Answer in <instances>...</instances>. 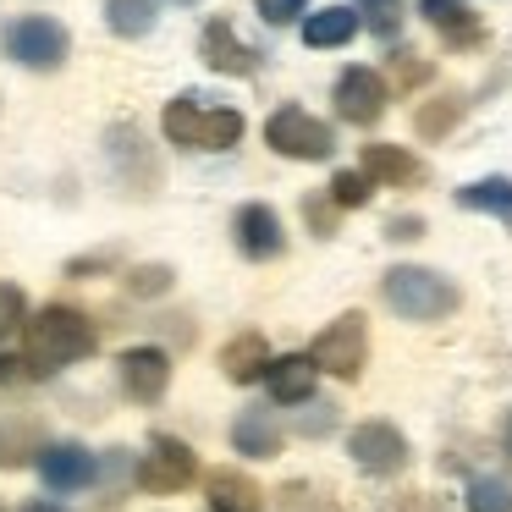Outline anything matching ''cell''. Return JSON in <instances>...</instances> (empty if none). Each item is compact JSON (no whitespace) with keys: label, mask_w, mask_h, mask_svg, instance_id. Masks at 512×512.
<instances>
[{"label":"cell","mask_w":512,"mask_h":512,"mask_svg":"<svg viewBox=\"0 0 512 512\" xmlns=\"http://www.w3.org/2000/svg\"><path fill=\"white\" fill-rule=\"evenodd\" d=\"M23 512H67V507H61V501H45V496H39V501H28Z\"/></svg>","instance_id":"39"},{"label":"cell","mask_w":512,"mask_h":512,"mask_svg":"<svg viewBox=\"0 0 512 512\" xmlns=\"http://www.w3.org/2000/svg\"><path fill=\"white\" fill-rule=\"evenodd\" d=\"M309 358L320 364V375H336V380H358L364 375V358H369V320L358 309L336 314L320 336H314Z\"/></svg>","instance_id":"5"},{"label":"cell","mask_w":512,"mask_h":512,"mask_svg":"<svg viewBox=\"0 0 512 512\" xmlns=\"http://www.w3.org/2000/svg\"><path fill=\"white\" fill-rule=\"evenodd\" d=\"M358 28L364 23H358L353 6H320V12L303 17V45L309 50H336V45H347Z\"/></svg>","instance_id":"20"},{"label":"cell","mask_w":512,"mask_h":512,"mask_svg":"<svg viewBox=\"0 0 512 512\" xmlns=\"http://www.w3.org/2000/svg\"><path fill=\"white\" fill-rule=\"evenodd\" d=\"M336 215H342V210H336V199H303V221H309L320 237L336 232Z\"/></svg>","instance_id":"32"},{"label":"cell","mask_w":512,"mask_h":512,"mask_svg":"<svg viewBox=\"0 0 512 512\" xmlns=\"http://www.w3.org/2000/svg\"><path fill=\"white\" fill-rule=\"evenodd\" d=\"M105 265H116V254H83V259H72V265H67V276L78 281V276H94V270H105Z\"/></svg>","instance_id":"38"},{"label":"cell","mask_w":512,"mask_h":512,"mask_svg":"<svg viewBox=\"0 0 512 512\" xmlns=\"http://www.w3.org/2000/svg\"><path fill=\"white\" fill-rule=\"evenodd\" d=\"M468 512H512V485L496 474L468 479Z\"/></svg>","instance_id":"26"},{"label":"cell","mask_w":512,"mask_h":512,"mask_svg":"<svg viewBox=\"0 0 512 512\" xmlns=\"http://www.w3.org/2000/svg\"><path fill=\"white\" fill-rule=\"evenodd\" d=\"M265 144L276 149V155H287V160H331L336 133L320 122V116L303 111V105H281V111L265 122Z\"/></svg>","instance_id":"7"},{"label":"cell","mask_w":512,"mask_h":512,"mask_svg":"<svg viewBox=\"0 0 512 512\" xmlns=\"http://www.w3.org/2000/svg\"><path fill=\"white\" fill-rule=\"evenodd\" d=\"M199 479V452L177 435H149L144 457H138V490L149 496H177Z\"/></svg>","instance_id":"6"},{"label":"cell","mask_w":512,"mask_h":512,"mask_svg":"<svg viewBox=\"0 0 512 512\" xmlns=\"http://www.w3.org/2000/svg\"><path fill=\"white\" fill-rule=\"evenodd\" d=\"M380 298H386L391 314L402 320H446L457 309V287L441 276V270H424V265H391L380 276Z\"/></svg>","instance_id":"3"},{"label":"cell","mask_w":512,"mask_h":512,"mask_svg":"<svg viewBox=\"0 0 512 512\" xmlns=\"http://www.w3.org/2000/svg\"><path fill=\"white\" fill-rule=\"evenodd\" d=\"M116 380H122V397L138 402V408H155L171 386V358L160 347H127L116 358Z\"/></svg>","instance_id":"9"},{"label":"cell","mask_w":512,"mask_h":512,"mask_svg":"<svg viewBox=\"0 0 512 512\" xmlns=\"http://www.w3.org/2000/svg\"><path fill=\"white\" fill-rule=\"evenodd\" d=\"M199 56H204V67H210V72H226V78H254V72H259V50L237 39L232 17H210V23H204Z\"/></svg>","instance_id":"13"},{"label":"cell","mask_w":512,"mask_h":512,"mask_svg":"<svg viewBox=\"0 0 512 512\" xmlns=\"http://www.w3.org/2000/svg\"><path fill=\"white\" fill-rule=\"evenodd\" d=\"M127 479L138 485V463H133V452H127V446L105 452V457H100V485H105V490H122Z\"/></svg>","instance_id":"29"},{"label":"cell","mask_w":512,"mask_h":512,"mask_svg":"<svg viewBox=\"0 0 512 512\" xmlns=\"http://www.w3.org/2000/svg\"><path fill=\"white\" fill-rule=\"evenodd\" d=\"M391 78L408 89V83H424L430 78V61H419V56H391Z\"/></svg>","instance_id":"34"},{"label":"cell","mask_w":512,"mask_h":512,"mask_svg":"<svg viewBox=\"0 0 512 512\" xmlns=\"http://www.w3.org/2000/svg\"><path fill=\"white\" fill-rule=\"evenodd\" d=\"M501 452L512 457V413H507V424H501Z\"/></svg>","instance_id":"40"},{"label":"cell","mask_w":512,"mask_h":512,"mask_svg":"<svg viewBox=\"0 0 512 512\" xmlns=\"http://www.w3.org/2000/svg\"><path fill=\"white\" fill-rule=\"evenodd\" d=\"M419 12L430 17L435 28H441V23H452V17L463 12V0H419Z\"/></svg>","instance_id":"37"},{"label":"cell","mask_w":512,"mask_h":512,"mask_svg":"<svg viewBox=\"0 0 512 512\" xmlns=\"http://www.w3.org/2000/svg\"><path fill=\"white\" fill-rule=\"evenodd\" d=\"M171 6H199V0H171Z\"/></svg>","instance_id":"41"},{"label":"cell","mask_w":512,"mask_h":512,"mask_svg":"<svg viewBox=\"0 0 512 512\" xmlns=\"http://www.w3.org/2000/svg\"><path fill=\"white\" fill-rule=\"evenodd\" d=\"M23 331H28V353L23 358L39 369V375H56V369L78 364V358H89L94 347H100L89 314H78L72 303H45Z\"/></svg>","instance_id":"1"},{"label":"cell","mask_w":512,"mask_h":512,"mask_svg":"<svg viewBox=\"0 0 512 512\" xmlns=\"http://www.w3.org/2000/svg\"><path fill=\"white\" fill-rule=\"evenodd\" d=\"M419 232H424L419 215H391V221H386V237H391V243H413Z\"/></svg>","instance_id":"35"},{"label":"cell","mask_w":512,"mask_h":512,"mask_svg":"<svg viewBox=\"0 0 512 512\" xmlns=\"http://www.w3.org/2000/svg\"><path fill=\"white\" fill-rule=\"evenodd\" d=\"M358 171H364L369 182H386V188H419L424 182V166L397 144H369L364 160H358Z\"/></svg>","instance_id":"17"},{"label":"cell","mask_w":512,"mask_h":512,"mask_svg":"<svg viewBox=\"0 0 512 512\" xmlns=\"http://www.w3.org/2000/svg\"><path fill=\"white\" fill-rule=\"evenodd\" d=\"M171 281H177V270H171V265H133L122 276V287L133 292L138 303H155V298H166V292H171Z\"/></svg>","instance_id":"24"},{"label":"cell","mask_w":512,"mask_h":512,"mask_svg":"<svg viewBox=\"0 0 512 512\" xmlns=\"http://www.w3.org/2000/svg\"><path fill=\"white\" fill-rule=\"evenodd\" d=\"M28 325V298L17 281H0V336H12Z\"/></svg>","instance_id":"28"},{"label":"cell","mask_w":512,"mask_h":512,"mask_svg":"<svg viewBox=\"0 0 512 512\" xmlns=\"http://www.w3.org/2000/svg\"><path fill=\"white\" fill-rule=\"evenodd\" d=\"M325 193L336 199V210H364V204L375 199V182H369L364 171H336Z\"/></svg>","instance_id":"27"},{"label":"cell","mask_w":512,"mask_h":512,"mask_svg":"<svg viewBox=\"0 0 512 512\" xmlns=\"http://www.w3.org/2000/svg\"><path fill=\"white\" fill-rule=\"evenodd\" d=\"M331 100H336V116H342V122L375 127L380 116H386V78H380L375 67H347L342 78H336Z\"/></svg>","instance_id":"10"},{"label":"cell","mask_w":512,"mask_h":512,"mask_svg":"<svg viewBox=\"0 0 512 512\" xmlns=\"http://www.w3.org/2000/svg\"><path fill=\"white\" fill-rule=\"evenodd\" d=\"M232 243L243 259L265 265V259L287 254V226H281V215L270 210V204H243V210L232 215Z\"/></svg>","instance_id":"11"},{"label":"cell","mask_w":512,"mask_h":512,"mask_svg":"<svg viewBox=\"0 0 512 512\" xmlns=\"http://www.w3.org/2000/svg\"><path fill=\"white\" fill-rule=\"evenodd\" d=\"M232 446L243 457H276L281 452V424H276V413H265V408H243L232 419Z\"/></svg>","instance_id":"19"},{"label":"cell","mask_w":512,"mask_h":512,"mask_svg":"<svg viewBox=\"0 0 512 512\" xmlns=\"http://www.w3.org/2000/svg\"><path fill=\"white\" fill-rule=\"evenodd\" d=\"M105 160H111L116 182H122L127 193H138V199H149V193L160 188V160H155V149H149V138L138 133V127H111V133H105Z\"/></svg>","instance_id":"8"},{"label":"cell","mask_w":512,"mask_h":512,"mask_svg":"<svg viewBox=\"0 0 512 512\" xmlns=\"http://www.w3.org/2000/svg\"><path fill=\"white\" fill-rule=\"evenodd\" d=\"M39 479L50 490H83V485H100V457L78 441H50L39 452Z\"/></svg>","instance_id":"14"},{"label":"cell","mask_w":512,"mask_h":512,"mask_svg":"<svg viewBox=\"0 0 512 512\" xmlns=\"http://www.w3.org/2000/svg\"><path fill=\"white\" fill-rule=\"evenodd\" d=\"M155 12L160 0H105V28L116 39H144L155 28Z\"/></svg>","instance_id":"22"},{"label":"cell","mask_w":512,"mask_h":512,"mask_svg":"<svg viewBox=\"0 0 512 512\" xmlns=\"http://www.w3.org/2000/svg\"><path fill=\"white\" fill-rule=\"evenodd\" d=\"M0 50H6V61H17L28 72H56V67H67L72 39L56 17H12L0 28Z\"/></svg>","instance_id":"4"},{"label":"cell","mask_w":512,"mask_h":512,"mask_svg":"<svg viewBox=\"0 0 512 512\" xmlns=\"http://www.w3.org/2000/svg\"><path fill=\"white\" fill-rule=\"evenodd\" d=\"M298 430L303 435H331L336 430V408H331V402H309V413L298 419Z\"/></svg>","instance_id":"33"},{"label":"cell","mask_w":512,"mask_h":512,"mask_svg":"<svg viewBox=\"0 0 512 512\" xmlns=\"http://www.w3.org/2000/svg\"><path fill=\"white\" fill-rule=\"evenodd\" d=\"M353 12H358V23H364L369 34L397 39V28H402V0H353Z\"/></svg>","instance_id":"25"},{"label":"cell","mask_w":512,"mask_h":512,"mask_svg":"<svg viewBox=\"0 0 512 512\" xmlns=\"http://www.w3.org/2000/svg\"><path fill=\"white\" fill-rule=\"evenodd\" d=\"M441 39H446V45H457V50H463V45H479V39H485V28H479L468 12H457L452 23H441Z\"/></svg>","instance_id":"31"},{"label":"cell","mask_w":512,"mask_h":512,"mask_svg":"<svg viewBox=\"0 0 512 512\" xmlns=\"http://www.w3.org/2000/svg\"><path fill=\"white\" fill-rule=\"evenodd\" d=\"M160 133L177 149H204V155H215V149H237V138H243V111H232V105H210V111H204L193 94H182V100H171L166 111H160Z\"/></svg>","instance_id":"2"},{"label":"cell","mask_w":512,"mask_h":512,"mask_svg":"<svg viewBox=\"0 0 512 512\" xmlns=\"http://www.w3.org/2000/svg\"><path fill=\"white\" fill-rule=\"evenodd\" d=\"M457 204L479 215H496V221L512 226V177H479L468 188H457Z\"/></svg>","instance_id":"21"},{"label":"cell","mask_w":512,"mask_h":512,"mask_svg":"<svg viewBox=\"0 0 512 512\" xmlns=\"http://www.w3.org/2000/svg\"><path fill=\"white\" fill-rule=\"evenodd\" d=\"M204 496H210V512H265V490L237 468H215Z\"/></svg>","instance_id":"18"},{"label":"cell","mask_w":512,"mask_h":512,"mask_svg":"<svg viewBox=\"0 0 512 512\" xmlns=\"http://www.w3.org/2000/svg\"><path fill=\"white\" fill-rule=\"evenodd\" d=\"M314 380H320V364L309 353H287L270 364L265 386H270V402L281 408H298V402H314Z\"/></svg>","instance_id":"15"},{"label":"cell","mask_w":512,"mask_h":512,"mask_svg":"<svg viewBox=\"0 0 512 512\" xmlns=\"http://www.w3.org/2000/svg\"><path fill=\"white\" fill-rule=\"evenodd\" d=\"M270 364H276V358H270V342L259 331H237L232 342L221 347V369H226L232 386H254V380H265Z\"/></svg>","instance_id":"16"},{"label":"cell","mask_w":512,"mask_h":512,"mask_svg":"<svg viewBox=\"0 0 512 512\" xmlns=\"http://www.w3.org/2000/svg\"><path fill=\"white\" fill-rule=\"evenodd\" d=\"M39 369L28 364V358H0V386H23V380H34Z\"/></svg>","instance_id":"36"},{"label":"cell","mask_w":512,"mask_h":512,"mask_svg":"<svg viewBox=\"0 0 512 512\" xmlns=\"http://www.w3.org/2000/svg\"><path fill=\"white\" fill-rule=\"evenodd\" d=\"M0 512H6V507H0Z\"/></svg>","instance_id":"42"},{"label":"cell","mask_w":512,"mask_h":512,"mask_svg":"<svg viewBox=\"0 0 512 512\" xmlns=\"http://www.w3.org/2000/svg\"><path fill=\"white\" fill-rule=\"evenodd\" d=\"M457 122H463V94H435V100H424L419 116H413L419 138H446Z\"/></svg>","instance_id":"23"},{"label":"cell","mask_w":512,"mask_h":512,"mask_svg":"<svg viewBox=\"0 0 512 512\" xmlns=\"http://www.w3.org/2000/svg\"><path fill=\"white\" fill-rule=\"evenodd\" d=\"M254 6H259V17H265L270 28H287V23H298V17H303L309 0H254Z\"/></svg>","instance_id":"30"},{"label":"cell","mask_w":512,"mask_h":512,"mask_svg":"<svg viewBox=\"0 0 512 512\" xmlns=\"http://www.w3.org/2000/svg\"><path fill=\"white\" fill-rule=\"evenodd\" d=\"M347 452H353V463L364 468V474H397V468L408 463V435L386 419H369L347 435Z\"/></svg>","instance_id":"12"}]
</instances>
